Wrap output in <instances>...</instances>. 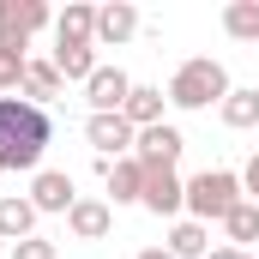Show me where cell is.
Wrapping results in <instances>:
<instances>
[{
  "instance_id": "7402d4cb",
  "label": "cell",
  "mask_w": 259,
  "mask_h": 259,
  "mask_svg": "<svg viewBox=\"0 0 259 259\" xmlns=\"http://www.w3.org/2000/svg\"><path fill=\"white\" fill-rule=\"evenodd\" d=\"M12 259H61V247H55V241H42V235H30V241H18V247H12Z\"/></svg>"
},
{
  "instance_id": "7c38bea8",
  "label": "cell",
  "mask_w": 259,
  "mask_h": 259,
  "mask_svg": "<svg viewBox=\"0 0 259 259\" xmlns=\"http://www.w3.org/2000/svg\"><path fill=\"white\" fill-rule=\"evenodd\" d=\"M97 42H55V72H61L66 84H91V72H97Z\"/></svg>"
},
{
  "instance_id": "ac0fdd59",
  "label": "cell",
  "mask_w": 259,
  "mask_h": 259,
  "mask_svg": "<svg viewBox=\"0 0 259 259\" xmlns=\"http://www.w3.org/2000/svg\"><path fill=\"white\" fill-rule=\"evenodd\" d=\"M61 91H66V78L55 72V61H30V66H24V91H18L24 103H36V109H42V103H55Z\"/></svg>"
},
{
  "instance_id": "2e32d148",
  "label": "cell",
  "mask_w": 259,
  "mask_h": 259,
  "mask_svg": "<svg viewBox=\"0 0 259 259\" xmlns=\"http://www.w3.org/2000/svg\"><path fill=\"white\" fill-rule=\"evenodd\" d=\"M163 247H169L175 259H205V253H211V229H205V223H193V217H175Z\"/></svg>"
},
{
  "instance_id": "d6986e66",
  "label": "cell",
  "mask_w": 259,
  "mask_h": 259,
  "mask_svg": "<svg viewBox=\"0 0 259 259\" xmlns=\"http://www.w3.org/2000/svg\"><path fill=\"white\" fill-rule=\"evenodd\" d=\"M217 115H223V127H229V133H247V127H259V91H247V84H241V91H229Z\"/></svg>"
},
{
  "instance_id": "44dd1931",
  "label": "cell",
  "mask_w": 259,
  "mask_h": 259,
  "mask_svg": "<svg viewBox=\"0 0 259 259\" xmlns=\"http://www.w3.org/2000/svg\"><path fill=\"white\" fill-rule=\"evenodd\" d=\"M223 229H229V247H253V241H259V205L241 199V205L223 217Z\"/></svg>"
},
{
  "instance_id": "3957f363",
  "label": "cell",
  "mask_w": 259,
  "mask_h": 259,
  "mask_svg": "<svg viewBox=\"0 0 259 259\" xmlns=\"http://www.w3.org/2000/svg\"><path fill=\"white\" fill-rule=\"evenodd\" d=\"M241 199L247 193H241V175H235V169H199L193 181H187V217L211 229V223H223Z\"/></svg>"
},
{
  "instance_id": "277c9868",
  "label": "cell",
  "mask_w": 259,
  "mask_h": 259,
  "mask_svg": "<svg viewBox=\"0 0 259 259\" xmlns=\"http://www.w3.org/2000/svg\"><path fill=\"white\" fill-rule=\"evenodd\" d=\"M84 145L97 151V163H115V157H133L139 133H133L127 115H91L84 121Z\"/></svg>"
},
{
  "instance_id": "e0dca14e",
  "label": "cell",
  "mask_w": 259,
  "mask_h": 259,
  "mask_svg": "<svg viewBox=\"0 0 259 259\" xmlns=\"http://www.w3.org/2000/svg\"><path fill=\"white\" fill-rule=\"evenodd\" d=\"M55 42H97V6L66 0V12L55 18Z\"/></svg>"
},
{
  "instance_id": "6da1fadb",
  "label": "cell",
  "mask_w": 259,
  "mask_h": 259,
  "mask_svg": "<svg viewBox=\"0 0 259 259\" xmlns=\"http://www.w3.org/2000/svg\"><path fill=\"white\" fill-rule=\"evenodd\" d=\"M49 109L24 103V97H0V169H42V151H49Z\"/></svg>"
},
{
  "instance_id": "603a6c76",
  "label": "cell",
  "mask_w": 259,
  "mask_h": 259,
  "mask_svg": "<svg viewBox=\"0 0 259 259\" xmlns=\"http://www.w3.org/2000/svg\"><path fill=\"white\" fill-rule=\"evenodd\" d=\"M241 193H247V199L259 205V151L247 157V169H241Z\"/></svg>"
},
{
  "instance_id": "52a82bcc",
  "label": "cell",
  "mask_w": 259,
  "mask_h": 259,
  "mask_svg": "<svg viewBox=\"0 0 259 259\" xmlns=\"http://www.w3.org/2000/svg\"><path fill=\"white\" fill-rule=\"evenodd\" d=\"M133 97V78L121 66H97L91 72V84H84V103H91V115H121Z\"/></svg>"
},
{
  "instance_id": "ffe728a7",
  "label": "cell",
  "mask_w": 259,
  "mask_h": 259,
  "mask_svg": "<svg viewBox=\"0 0 259 259\" xmlns=\"http://www.w3.org/2000/svg\"><path fill=\"white\" fill-rule=\"evenodd\" d=\"M223 30L235 42H259V0H229L223 6Z\"/></svg>"
},
{
  "instance_id": "5bb4252c",
  "label": "cell",
  "mask_w": 259,
  "mask_h": 259,
  "mask_svg": "<svg viewBox=\"0 0 259 259\" xmlns=\"http://www.w3.org/2000/svg\"><path fill=\"white\" fill-rule=\"evenodd\" d=\"M0 24L18 36H36L42 24H55V12H49V0H0Z\"/></svg>"
},
{
  "instance_id": "9c48e42d",
  "label": "cell",
  "mask_w": 259,
  "mask_h": 259,
  "mask_svg": "<svg viewBox=\"0 0 259 259\" xmlns=\"http://www.w3.org/2000/svg\"><path fill=\"white\" fill-rule=\"evenodd\" d=\"M97 169H103L109 205H139L145 199V163L139 157H115V163H97Z\"/></svg>"
},
{
  "instance_id": "5b68a950",
  "label": "cell",
  "mask_w": 259,
  "mask_h": 259,
  "mask_svg": "<svg viewBox=\"0 0 259 259\" xmlns=\"http://www.w3.org/2000/svg\"><path fill=\"white\" fill-rule=\"evenodd\" d=\"M24 199L36 205V217H66V211L78 205V187H72L66 169H36V181H30Z\"/></svg>"
},
{
  "instance_id": "ba28073f",
  "label": "cell",
  "mask_w": 259,
  "mask_h": 259,
  "mask_svg": "<svg viewBox=\"0 0 259 259\" xmlns=\"http://www.w3.org/2000/svg\"><path fill=\"white\" fill-rule=\"evenodd\" d=\"M181 151H187V139H181V127H145L139 133V145H133V157L145 163V169H175L181 163Z\"/></svg>"
},
{
  "instance_id": "4fadbf2b",
  "label": "cell",
  "mask_w": 259,
  "mask_h": 259,
  "mask_svg": "<svg viewBox=\"0 0 259 259\" xmlns=\"http://www.w3.org/2000/svg\"><path fill=\"white\" fill-rule=\"evenodd\" d=\"M30 235H36V205L24 193H6L0 199V241L18 247V241H30Z\"/></svg>"
},
{
  "instance_id": "9a60e30c",
  "label": "cell",
  "mask_w": 259,
  "mask_h": 259,
  "mask_svg": "<svg viewBox=\"0 0 259 259\" xmlns=\"http://www.w3.org/2000/svg\"><path fill=\"white\" fill-rule=\"evenodd\" d=\"M163 103H169V91H157V84H133V97H127V115L133 133H145V127H163Z\"/></svg>"
},
{
  "instance_id": "30bf717a",
  "label": "cell",
  "mask_w": 259,
  "mask_h": 259,
  "mask_svg": "<svg viewBox=\"0 0 259 259\" xmlns=\"http://www.w3.org/2000/svg\"><path fill=\"white\" fill-rule=\"evenodd\" d=\"M139 36V6L133 0H109V6H97V49H121Z\"/></svg>"
},
{
  "instance_id": "484cf974",
  "label": "cell",
  "mask_w": 259,
  "mask_h": 259,
  "mask_svg": "<svg viewBox=\"0 0 259 259\" xmlns=\"http://www.w3.org/2000/svg\"><path fill=\"white\" fill-rule=\"evenodd\" d=\"M133 259H175V253H169V247H139Z\"/></svg>"
},
{
  "instance_id": "8fae6325",
  "label": "cell",
  "mask_w": 259,
  "mask_h": 259,
  "mask_svg": "<svg viewBox=\"0 0 259 259\" xmlns=\"http://www.w3.org/2000/svg\"><path fill=\"white\" fill-rule=\"evenodd\" d=\"M66 229H72V241H103L115 229V205L109 199H78L66 211Z\"/></svg>"
},
{
  "instance_id": "7a4b0ae2",
  "label": "cell",
  "mask_w": 259,
  "mask_h": 259,
  "mask_svg": "<svg viewBox=\"0 0 259 259\" xmlns=\"http://www.w3.org/2000/svg\"><path fill=\"white\" fill-rule=\"evenodd\" d=\"M235 84H229V72H223V61H211V55H193V61L175 66V78H169V103L175 109H187V115H199V109H223V97H229Z\"/></svg>"
},
{
  "instance_id": "8992f818",
  "label": "cell",
  "mask_w": 259,
  "mask_h": 259,
  "mask_svg": "<svg viewBox=\"0 0 259 259\" xmlns=\"http://www.w3.org/2000/svg\"><path fill=\"white\" fill-rule=\"evenodd\" d=\"M139 205H145L151 217H169V223H175V217L187 211V181H181L175 169H145V199H139Z\"/></svg>"
},
{
  "instance_id": "d4e9b609",
  "label": "cell",
  "mask_w": 259,
  "mask_h": 259,
  "mask_svg": "<svg viewBox=\"0 0 259 259\" xmlns=\"http://www.w3.org/2000/svg\"><path fill=\"white\" fill-rule=\"evenodd\" d=\"M205 259H253V253H247V247H211Z\"/></svg>"
},
{
  "instance_id": "cb8c5ba5",
  "label": "cell",
  "mask_w": 259,
  "mask_h": 259,
  "mask_svg": "<svg viewBox=\"0 0 259 259\" xmlns=\"http://www.w3.org/2000/svg\"><path fill=\"white\" fill-rule=\"evenodd\" d=\"M24 49H30V36H18V30L0 24V55H24Z\"/></svg>"
}]
</instances>
